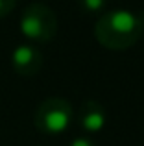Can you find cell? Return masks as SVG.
<instances>
[{
  "label": "cell",
  "instance_id": "2",
  "mask_svg": "<svg viewBox=\"0 0 144 146\" xmlns=\"http://www.w3.org/2000/svg\"><path fill=\"white\" fill-rule=\"evenodd\" d=\"M20 33L30 43H50L57 33V17L48 6L41 2H33L26 6L18 21Z\"/></svg>",
  "mask_w": 144,
  "mask_h": 146
},
{
  "label": "cell",
  "instance_id": "4",
  "mask_svg": "<svg viewBox=\"0 0 144 146\" xmlns=\"http://www.w3.org/2000/svg\"><path fill=\"white\" fill-rule=\"evenodd\" d=\"M11 67L22 78L35 76L43 67V54L33 44H18L11 52Z\"/></svg>",
  "mask_w": 144,
  "mask_h": 146
},
{
  "label": "cell",
  "instance_id": "6",
  "mask_svg": "<svg viewBox=\"0 0 144 146\" xmlns=\"http://www.w3.org/2000/svg\"><path fill=\"white\" fill-rule=\"evenodd\" d=\"M79 7L85 13H102L105 7V0H79Z\"/></svg>",
  "mask_w": 144,
  "mask_h": 146
},
{
  "label": "cell",
  "instance_id": "1",
  "mask_svg": "<svg viewBox=\"0 0 144 146\" xmlns=\"http://www.w3.org/2000/svg\"><path fill=\"white\" fill-rule=\"evenodd\" d=\"M144 17L127 9H113L102 13L94 22V37L107 50H126L141 39Z\"/></svg>",
  "mask_w": 144,
  "mask_h": 146
},
{
  "label": "cell",
  "instance_id": "7",
  "mask_svg": "<svg viewBox=\"0 0 144 146\" xmlns=\"http://www.w3.org/2000/svg\"><path fill=\"white\" fill-rule=\"evenodd\" d=\"M17 6V0H0V19L7 17Z\"/></svg>",
  "mask_w": 144,
  "mask_h": 146
},
{
  "label": "cell",
  "instance_id": "5",
  "mask_svg": "<svg viewBox=\"0 0 144 146\" xmlns=\"http://www.w3.org/2000/svg\"><path fill=\"white\" fill-rule=\"evenodd\" d=\"M78 124L85 133H90V135L100 133L105 128V124H107V115H105L104 106L98 100H87V102H83L81 107H79Z\"/></svg>",
  "mask_w": 144,
  "mask_h": 146
},
{
  "label": "cell",
  "instance_id": "3",
  "mask_svg": "<svg viewBox=\"0 0 144 146\" xmlns=\"http://www.w3.org/2000/svg\"><path fill=\"white\" fill-rule=\"evenodd\" d=\"M74 113L69 100L52 96L39 104L33 115V124L44 135H61L69 129Z\"/></svg>",
  "mask_w": 144,
  "mask_h": 146
},
{
  "label": "cell",
  "instance_id": "8",
  "mask_svg": "<svg viewBox=\"0 0 144 146\" xmlns=\"http://www.w3.org/2000/svg\"><path fill=\"white\" fill-rule=\"evenodd\" d=\"M70 146H98V144L89 137H76L70 141Z\"/></svg>",
  "mask_w": 144,
  "mask_h": 146
}]
</instances>
